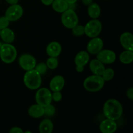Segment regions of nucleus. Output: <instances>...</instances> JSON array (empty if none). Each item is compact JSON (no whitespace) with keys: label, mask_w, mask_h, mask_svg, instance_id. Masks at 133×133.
<instances>
[{"label":"nucleus","mask_w":133,"mask_h":133,"mask_svg":"<svg viewBox=\"0 0 133 133\" xmlns=\"http://www.w3.org/2000/svg\"><path fill=\"white\" fill-rule=\"evenodd\" d=\"M103 114L107 118L118 120L123 114V107L119 101L110 99L104 104Z\"/></svg>","instance_id":"obj_1"},{"label":"nucleus","mask_w":133,"mask_h":133,"mask_svg":"<svg viewBox=\"0 0 133 133\" xmlns=\"http://www.w3.org/2000/svg\"><path fill=\"white\" fill-rule=\"evenodd\" d=\"M23 83L29 89L32 90L38 89L42 84L41 75L35 69L28 70L24 74Z\"/></svg>","instance_id":"obj_2"},{"label":"nucleus","mask_w":133,"mask_h":133,"mask_svg":"<svg viewBox=\"0 0 133 133\" xmlns=\"http://www.w3.org/2000/svg\"><path fill=\"white\" fill-rule=\"evenodd\" d=\"M105 81L101 75H90L86 78L83 83L84 89L90 92H96L101 90L104 87Z\"/></svg>","instance_id":"obj_3"},{"label":"nucleus","mask_w":133,"mask_h":133,"mask_svg":"<svg viewBox=\"0 0 133 133\" xmlns=\"http://www.w3.org/2000/svg\"><path fill=\"white\" fill-rule=\"evenodd\" d=\"M16 57L17 51L14 45L8 43L2 44L0 49V58L3 62L10 64L15 61Z\"/></svg>","instance_id":"obj_4"},{"label":"nucleus","mask_w":133,"mask_h":133,"mask_svg":"<svg viewBox=\"0 0 133 133\" xmlns=\"http://www.w3.org/2000/svg\"><path fill=\"white\" fill-rule=\"evenodd\" d=\"M61 22L63 25L68 29H72L79 23V18L76 12L73 9H68L62 12Z\"/></svg>","instance_id":"obj_5"},{"label":"nucleus","mask_w":133,"mask_h":133,"mask_svg":"<svg viewBox=\"0 0 133 133\" xmlns=\"http://www.w3.org/2000/svg\"><path fill=\"white\" fill-rule=\"evenodd\" d=\"M102 30V24L97 19L89 21L84 26V34L90 38L97 37Z\"/></svg>","instance_id":"obj_6"},{"label":"nucleus","mask_w":133,"mask_h":133,"mask_svg":"<svg viewBox=\"0 0 133 133\" xmlns=\"http://www.w3.org/2000/svg\"><path fill=\"white\" fill-rule=\"evenodd\" d=\"M35 99L36 103L44 107L51 103L52 94L48 88H41L36 92Z\"/></svg>","instance_id":"obj_7"},{"label":"nucleus","mask_w":133,"mask_h":133,"mask_svg":"<svg viewBox=\"0 0 133 133\" xmlns=\"http://www.w3.org/2000/svg\"><path fill=\"white\" fill-rule=\"evenodd\" d=\"M23 13V8L17 3L15 5H11V6L6 9L5 16L10 22H15L18 20L22 16Z\"/></svg>","instance_id":"obj_8"},{"label":"nucleus","mask_w":133,"mask_h":133,"mask_svg":"<svg viewBox=\"0 0 133 133\" xmlns=\"http://www.w3.org/2000/svg\"><path fill=\"white\" fill-rule=\"evenodd\" d=\"M19 64L23 70L25 71L35 69L36 61L35 57L29 54H23L19 57Z\"/></svg>","instance_id":"obj_9"},{"label":"nucleus","mask_w":133,"mask_h":133,"mask_svg":"<svg viewBox=\"0 0 133 133\" xmlns=\"http://www.w3.org/2000/svg\"><path fill=\"white\" fill-rule=\"evenodd\" d=\"M97 59L99 60L103 64H110L115 62L116 59V53L112 50L109 49H101L99 52L97 53Z\"/></svg>","instance_id":"obj_10"},{"label":"nucleus","mask_w":133,"mask_h":133,"mask_svg":"<svg viewBox=\"0 0 133 133\" xmlns=\"http://www.w3.org/2000/svg\"><path fill=\"white\" fill-rule=\"evenodd\" d=\"M103 41L102 39L97 36V37L92 38V40L88 42L87 48L88 53L92 55H96L103 49Z\"/></svg>","instance_id":"obj_11"},{"label":"nucleus","mask_w":133,"mask_h":133,"mask_svg":"<svg viewBox=\"0 0 133 133\" xmlns=\"http://www.w3.org/2000/svg\"><path fill=\"white\" fill-rule=\"evenodd\" d=\"M118 125L115 120L107 118L101 122L99 130L103 133H113L116 131Z\"/></svg>","instance_id":"obj_12"},{"label":"nucleus","mask_w":133,"mask_h":133,"mask_svg":"<svg viewBox=\"0 0 133 133\" xmlns=\"http://www.w3.org/2000/svg\"><path fill=\"white\" fill-rule=\"evenodd\" d=\"M120 43L125 50L133 51V36L131 32H125L121 35Z\"/></svg>","instance_id":"obj_13"},{"label":"nucleus","mask_w":133,"mask_h":133,"mask_svg":"<svg viewBox=\"0 0 133 133\" xmlns=\"http://www.w3.org/2000/svg\"><path fill=\"white\" fill-rule=\"evenodd\" d=\"M65 84L64 78L61 75H56L52 78L49 83V88L53 92L61 91Z\"/></svg>","instance_id":"obj_14"},{"label":"nucleus","mask_w":133,"mask_h":133,"mask_svg":"<svg viewBox=\"0 0 133 133\" xmlns=\"http://www.w3.org/2000/svg\"><path fill=\"white\" fill-rule=\"evenodd\" d=\"M62 51V46L57 42H52L48 45L46 48V53L49 57H57Z\"/></svg>","instance_id":"obj_15"},{"label":"nucleus","mask_w":133,"mask_h":133,"mask_svg":"<svg viewBox=\"0 0 133 133\" xmlns=\"http://www.w3.org/2000/svg\"><path fill=\"white\" fill-rule=\"evenodd\" d=\"M90 69L91 71L93 73L94 75H102L103 74L104 71L105 70V67L104 66V64L100 62L99 60L94 59L90 62L89 65Z\"/></svg>","instance_id":"obj_16"},{"label":"nucleus","mask_w":133,"mask_h":133,"mask_svg":"<svg viewBox=\"0 0 133 133\" xmlns=\"http://www.w3.org/2000/svg\"><path fill=\"white\" fill-rule=\"evenodd\" d=\"M90 55L88 52L81 51L76 55L75 57V64L76 66H84L89 62Z\"/></svg>","instance_id":"obj_17"},{"label":"nucleus","mask_w":133,"mask_h":133,"mask_svg":"<svg viewBox=\"0 0 133 133\" xmlns=\"http://www.w3.org/2000/svg\"><path fill=\"white\" fill-rule=\"evenodd\" d=\"M28 114L32 118H40L44 115V107L38 104L32 105L29 109Z\"/></svg>","instance_id":"obj_18"},{"label":"nucleus","mask_w":133,"mask_h":133,"mask_svg":"<svg viewBox=\"0 0 133 133\" xmlns=\"http://www.w3.org/2000/svg\"><path fill=\"white\" fill-rule=\"evenodd\" d=\"M0 37L5 43L11 44L14 41L15 35H14V32L12 30L6 27V28L1 30Z\"/></svg>","instance_id":"obj_19"},{"label":"nucleus","mask_w":133,"mask_h":133,"mask_svg":"<svg viewBox=\"0 0 133 133\" xmlns=\"http://www.w3.org/2000/svg\"><path fill=\"white\" fill-rule=\"evenodd\" d=\"M55 11L62 13L70 8V5L64 0H54L51 4Z\"/></svg>","instance_id":"obj_20"},{"label":"nucleus","mask_w":133,"mask_h":133,"mask_svg":"<svg viewBox=\"0 0 133 133\" xmlns=\"http://www.w3.org/2000/svg\"><path fill=\"white\" fill-rule=\"evenodd\" d=\"M53 129V124L51 120L45 119L39 125V131L41 133H51Z\"/></svg>","instance_id":"obj_21"},{"label":"nucleus","mask_w":133,"mask_h":133,"mask_svg":"<svg viewBox=\"0 0 133 133\" xmlns=\"http://www.w3.org/2000/svg\"><path fill=\"white\" fill-rule=\"evenodd\" d=\"M88 14L92 19H97L101 14L100 6L97 3H91L88 5Z\"/></svg>","instance_id":"obj_22"},{"label":"nucleus","mask_w":133,"mask_h":133,"mask_svg":"<svg viewBox=\"0 0 133 133\" xmlns=\"http://www.w3.org/2000/svg\"><path fill=\"white\" fill-rule=\"evenodd\" d=\"M119 61L122 63L128 64L133 61V51L126 50L122 52L119 55Z\"/></svg>","instance_id":"obj_23"},{"label":"nucleus","mask_w":133,"mask_h":133,"mask_svg":"<svg viewBox=\"0 0 133 133\" xmlns=\"http://www.w3.org/2000/svg\"><path fill=\"white\" fill-rule=\"evenodd\" d=\"M114 76V71L113 69L112 68H105V71H104L103 74H102L101 77L103 79H104L105 81H109Z\"/></svg>","instance_id":"obj_24"},{"label":"nucleus","mask_w":133,"mask_h":133,"mask_svg":"<svg viewBox=\"0 0 133 133\" xmlns=\"http://www.w3.org/2000/svg\"><path fill=\"white\" fill-rule=\"evenodd\" d=\"M72 34L75 36H81L84 35V27L80 25H77L71 29Z\"/></svg>","instance_id":"obj_25"},{"label":"nucleus","mask_w":133,"mask_h":133,"mask_svg":"<svg viewBox=\"0 0 133 133\" xmlns=\"http://www.w3.org/2000/svg\"><path fill=\"white\" fill-rule=\"evenodd\" d=\"M46 65L48 68L51 69V70H54V69L57 68L58 65V62L57 57H49V58L47 60Z\"/></svg>","instance_id":"obj_26"},{"label":"nucleus","mask_w":133,"mask_h":133,"mask_svg":"<svg viewBox=\"0 0 133 133\" xmlns=\"http://www.w3.org/2000/svg\"><path fill=\"white\" fill-rule=\"evenodd\" d=\"M55 107L51 103L47 106L44 107V114H45L46 116H52L55 114Z\"/></svg>","instance_id":"obj_27"},{"label":"nucleus","mask_w":133,"mask_h":133,"mask_svg":"<svg viewBox=\"0 0 133 133\" xmlns=\"http://www.w3.org/2000/svg\"><path fill=\"white\" fill-rule=\"evenodd\" d=\"M35 69L40 75H42V74H44L47 71L48 66H47L46 64H44L42 62V63L38 64H36Z\"/></svg>","instance_id":"obj_28"},{"label":"nucleus","mask_w":133,"mask_h":133,"mask_svg":"<svg viewBox=\"0 0 133 133\" xmlns=\"http://www.w3.org/2000/svg\"><path fill=\"white\" fill-rule=\"evenodd\" d=\"M10 21L4 16L0 17V29H3L9 27Z\"/></svg>","instance_id":"obj_29"},{"label":"nucleus","mask_w":133,"mask_h":133,"mask_svg":"<svg viewBox=\"0 0 133 133\" xmlns=\"http://www.w3.org/2000/svg\"><path fill=\"white\" fill-rule=\"evenodd\" d=\"M62 98V94L61 92V91H56V92H53L52 94V100L56 101V102H58L61 101Z\"/></svg>","instance_id":"obj_30"},{"label":"nucleus","mask_w":133,"mask_h":133,"mask_svg":"<svg viewBox=\"0 0 133 133\" xmlns=\"http://www.w3.org/2000/svg\"><path fill=\"white\" fill-rule=\"evenodd\" d=\"M126 95H127V97H128L129 99L133 100V88L131 87L130 88H129L127 90V92H126Z\"/></svg>","instance_id":"obj_31"},{"label":"nucleus","mask_w":133,"mask_h":133,"mask_svg":"<svg viewBox=\"0 0 133 133\" xmlns=\"http://www.w3.org/2000/svg\"><path fill=\"white\" fill-rule=\"evenodd\" d=\"M10 133H23V131H22V129L19 127H14L12 128H11V129L9 131Z\"/></svg>","instance_id":"obj_32"},{"label":"nucleus","mask_w":133,"mask_h":133,"mask_svg":"<svg viewBox=\"0 0 133 133\" xmlns=\"http://www.w3.org/2000/svg\"><path fill=\"white\" fill-rule=\"evenodd\" d=\"M53 1H54V0H41L42 3L44 5H46V6H49V5H51Z\"/></svg>","instance_id":"obj_33"},{"label":"nucleus","mask_w":133,"mask_h":133,"mask_svg":"<svg viewBox=\"0 0 133 133\" xmlns=\"http://www.w3.org/2000/svg\"><path fill=\"white\" fill-rule=\"evenodd\" d=\"M5 1L10 5H15L18 3L19 0H5Z\"/></svg>","instance_id":"obj_34"},{"label":"nucleus","mask_w":133,"mask_h":133,"mask_svg":"<svg viewBox=\"0 0 133 133\" xmlns=\"http://www.w3.org/2000/svg\"><path fill=\"white\" fill-rule=\"evenodd\" d=\"M93 0H82V2L84 5H89L92 3Z\"/></svg>","instance_id":"obj_35"},{"label":"nucleus","mask_w":133,"mask_h":133,"mask_svg":"<svg viewBox=\"0 0 133 133\" xmlns=\"http://www.w3.org/2000/svg\"><path fill=\"white\" fill-rule=\"evenodd\" d=\"M76 70L78 72H82L84 70V66H76Z\"/></svg>","instance_id":"obj_36"},{"label":"nucleus","mask_w":133,"mask_h":133,"mask_svg":"<svg viewBox=\"0 0 133 133\" xmlns=\"http://www.w3.org/2000/svg\"><path fill=\"white\" fill-rule=\"evenodd\" d=\"M64 1H66L69 5H74L77 2V0H64Z\"/></svg>","instance_id":"obj_37"},{"label":"nucleus","mask_w":133,"mask_h":133,"mask_svg":"<svg viewBox=\"0 0 133 133\" xmlns=\"http://www.w3.org/2000/svg\"><path fill=\"white\" fill-rule=\"evenodd\" d=\"M1 45H2V43H1V42H0V49H1Z\"/></svg>","instance_id":"obj_38"},{"label":"nucleus","mask_w":133,"mask_h":133,"mask_svg":"<svg viewBox=\"0 0 133 133\" xmlns=\"http://www.w3.org/2000/svg\"><path fill=\"white\" fill-rule=\"evenodd\" d=\"M0 32H1V29H0Z\"/></svg>","instance_id":"obj_39"}]
</instances>
